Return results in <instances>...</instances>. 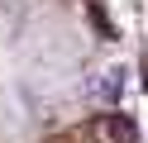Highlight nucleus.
Returning a JSON list of instances; mask_svg holds the SVG:
<instances>
[{
	"label": "nucleus",
	"instance_id": "obj_1",
	"mask_svg": "<svg viewBox=\"0 0 148 143\" xmlns=\"http://www.w3.org/2000/svg\"><path fill=\"white\" fill-rule=\"evenodd\" d=\"M105 138H110V143H134L138 129H134L129 114H105Z\"/></svg>",
	"mask_w": 148,
	"mask_h": 143
}]
</instances>
